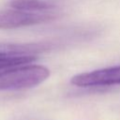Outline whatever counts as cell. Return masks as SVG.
I'll return each instance as SVG.
<instances>
[{
  "instance_id": "5",
  "label": "cell",
  "mask_w": 120,
  "mask_h": 120,
  "mask_svg": "<svg viewBox=\"0 0 120 120\" xmlns=\"http://www.w3.org/2000/svg\"><path fill=\"white\" fill-rule=\"evenodd\" d=\"M9 6L29 12H43L54 8V5L48 0H10Z\"/></svg>"
},
{
  "instance_id": "1",
  "label": "cell",
  "mask_w": 120,
  "mask_h": 120,
  "mask_svg": "<svg viewBox=\"0 0 120 120\" xmlns=\"http://www.w3.org/2000/svg\"><path fill=\"white\" fill-rule=\"evenodd\" d=\"M50 76V70L40 65H22L0 71V91L35 87Z\"/></svg>"
},
{
  "instance_id": "6",
  "label": "cell",
  "mask_w": 120,
  "mask_h": 120,
  "mask_svg": "<svg viewBox=\"0 0 120 120\" xmlns=\"http://www.w3.org/2000/svg\"><path fill=\"white\" fill-rule=\"evenodd\" d=\"M37 56H22V57H0V71L31 63L36 60Z\"/></svg>"
},
{
  "instance_id": "3",
  "label": "cell",
  "mask_w": 120,
  "mask_h": 120,
  "mask_svg": "<svg viewBox=\"0 0 120 120\" xmlns=\"http://www.w3.org/2000/svg\"><path fill=\"white\" fill-rule=\"evenodd\" d=\"M70 82L78 87L120 84V66L77 74L71 78Z\"/></svg>"
},
{
  "instance_id": "4",
  "label": "cell",
  "mask_w": 120,
  "mask_h": 120,
  "mask_svg": "<svg viewBox=\"0 0 120 120\" xmlns=\"http://www.w3.org/2000/svg\"><path fill=\"white\" fill-rule=\"evenodd\" d=\"M50 49L47 43H9L0 42V57L36 56Z\"/></svg>"
},
{
  "instance_id": "2",
  "label": "cell",
  "mask_w": 120,
  "mask_h": 120,
  "mask_svg": "<svg viewBox=\"0 0 120 120\" xmlns=\"http://www.w3.org/2000/svg\"><path fill=\"white\" fill-rule=\"evenodd\" d=\"M54 14L29 12L20 9L0 10V29H15L47 22L55 19Z\"/></svg>"
}]
</instances>
